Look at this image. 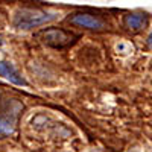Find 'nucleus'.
<instances>
[{
    "mask_svg": "<svg viewBox=\"0 0 152 152\" xmlns=\"http://www.w3.org/2000/svg\"><path fill=\"white\" fill-rule=\"evenodd\" d=\"M56 18L55 14L41 11V9H31V8H24L15 12L14 15V28L17 29H32L37 26H43V24L53 21Z\"/></svg>",
    "mask_w": 152,
    "mask_h": 152,
    "instance_id": "1",
    "label": "nucleus"
},
{
    "mask_svg": "<svg viewBox=\"0 0 152 152\" xmlns=\"http://www.w3.org/2000/svg\"><path fill=\"white\" fill-rule=\"evenodd\" d=\"M2 43H3V40H2V38H0V46H2Z\"/></svg>",
    "mask_w": 152,
    "mask_h": 152,
    "instance_id": "8",
    "label": "nucleus"
},
{
    "mask_svg": "<svg viewBox=\"0 0 152 152\" xmlns=\"http://www.w3.org/2000/svg\"><path fill=\"white\" fill-rule=\"evenodd\" d=\"M38 38L47 46L52 47H64L69 46L75 41V35L64 31V29H58V28H52V29H44L38 34Z\"/></svg>",
    "mask_w": 152,
    "mask_h": 152,
    "instance_id": "2",
    "label": "nucleus"
},
{
    "mask_svg": "<svg viewBox=\"0 0 152 152\" xmlns=\"http://www.w3.org/2000/svg\"><path fill=\"white\" fill-rule=\"evenodd\" d=\"M0 76H3L5 79L15 85H26L24 78L17 72V69L8 61H0Z\"/></svg>",
    "mask_w": 152,
    "mask_h": 152,
    "instance_id": "5",
    "label": "nucleus"
},
{
    "mask_svg": "<svg viewBox=\"0 0 152 152\" xmlns=\"http://www.w3.org/2000/svg\"><path fill=\"white\" fill-rule=\"evenodd\" d=\"M123 23L128 29H132V31H140V29H145L148 24H149V17L148 14H126L125 18H123Z\"/></svg>",
    "mask_w": 152,
    "mask_h": 152,
    "instance_id": "6",
    "label": "nucleus"
},
{
    "mask_svg": "<svg viewBox=\"0 0 152 152\" xmlns=\"http://www.w3.org/2000/svg\"><path fill=\"white\" fill-rule=\"evenodd\" d=\"M148 44H149V47L152 49V32H151V35H149V38H148Z\"/></svg>",
    "mask_w": 152,
    "mask_h": 152,
    "instance_id": "7",
    "label": "nucleus"
},
{
    "mask_svg": "<svg viewBox=\"0 0 152 152\" xmlns=\"http://www.w3.org/2000/svg\"><path fill=\"white\" fill-rule=\"evenodd\" d=\"M70 23L72 24H76V26H81V28H85V29H102L104 28V21L100 20L99 17L96 15H91V14H75L70 17Z\"/></svg>",
    "mask_w": 152,
    "mask_h": 152,
    "instance_id": "3",
    "label": "nucleus"
},
{
    "mask_svg": "<svg viewBox=\"0 0 152 152\" xmlns=\"http://www.w3.org/2000/svg\"><path fill=\"white\" fill-rule=\"evenodd\" d=\"M15 122V111L5 110L3 104H0V137L9 135L14 129Z\"/></svg>",
    "mask_w": 152,
    "mask_h": 152,
    "instance_id": "4",
    "label": "nucleus"
}]
</instances>
